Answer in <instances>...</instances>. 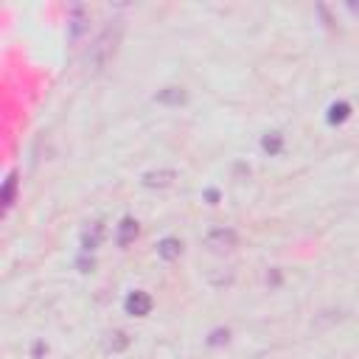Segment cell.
<instances>
[{
  "label": "cell",
  "mask_w": 359,
  "mask_h": 359,
  "mask_svg": "<svg viewBox=\"0 0 359 359\" xmlns=\"http://www.w3.org/2000/svg\"><path fill=\"white\" fill-rule=\"evenodd\" d=\"M121 31H123L121 20H112V22H107V25L98 31V36L93 39L90 50H87V65H90L93 70H104L107 62L115 56L118 42H121Z\"/></svg>",
  "instance_id": "obj_1"
},
{
  "label": "cell",
  "mask_w": 359,
  "mask_h": 359,
  "mask_svg": "<svg viewBox=\"0 0 359 359\" xmlns=\"http://www.w3.org/2000/svg\"><path fill=\"white\" fill-rule=\"evenodd\" d=\"M205 247L210 252H219V255L222 252H230V250L238 247V233L233 227H216V230H210L205 236Z\"/></svg>",
  "instance_id": "obj_2"
},
{
  "label": "cell",
  "mask_w": 359,
  "mask_h": 359,
  "mask_svg": "<svg viewBox=\"0 0 359 359\" xmlns=\"http://www.w3.org/2000/svg\"><path fill=\"white\" fill-rule=\"evenodd\" d=\"M151 306H154L151 294H149V292H140V289L129 292L126 300H123V309H126V314H132V317H146V314L151 311Z\"/></svg>",
  "instance_id": "obj_3"
},
{
  "label": "cell",
  "mask_w": 359,
  "mask_h": 359,
  "mask_svg": "<svg viewBox=\"0 0 359 359\" xmlns=\"http://www.w3.org/2000/svg\"><path fill=\"white\" fill-rule=\"evenodd\" d=\"M174 180H177L174 168H160V171H146L143 174V185L146 188H168Z\"/></svg>",
  "instance_id": "obj_4"
},
{
  "label": "cell",
  "mask_w": 359,
  "mask_h": 359,
  "mask_svg": "<svg viewBox=\"0 0 359 359\" xmlns=\"http://www.w3.org/2000/svg\"><path fill=\"white\" fill-rule=\"evenodd\" d=\"M137 222L132 219V216H126V219H121V224H118V233H115V241H118V247H129L135 238H137Z\"/></svg>",
  "instance_id": "obj_5"
},
{
  "label": "cell",
  "mask_w": 359,
  "mask_h": 359,
  "mask_svg": "<svg viewBox=\"0 0 359 359\" xmlns=\"http://www.w3.org/2000/svg\"><path fill=\"white\" fill-rule=\"evenodd\" d=\"M101 238H104V224L101 222H93L90 230H84V236H81V250L84 252H93L101 244Z\"/></svg>",
  "instance_id": "obj_6"
},
{
  "label": "cell",
  "mask_w": 359,
  "mask_h": 359,
  "mask_svg": "<svg viewBox=\"0 0 359 359\" xmlns=\"http://www.w3.org/2000/svg\"><path fill=\"white\" fill-rule=\"evenodd\" d=\"M157 255L163 258V261H177L180 255H182V241L180 238H163L160 244H157Z\"/></svg>",
  "instance_id": "obj_7"
},
{
  "label": "cell",
  "mask_w": 359,
  "mask_h": 359,
  "mask_svg": "<svg viewBox=\"0 0 359 359\" xmlns=\"http://www.w3.org/2000/svg\"><path fill=\"white\" fill-rule=\"evenodd\" d=\"M154 101L157 104H168V107H180V104H185V90L182 87H165V90H160L154 95Z\"/></svg>",
  "instance_id": "obj_8"
},
{
  "label": "cell",
  "mask_w": 359,
  "mask_h": 359,
  "mask_svg": "<svg viewBox=\"0 0 359 359\" xmlns=\"http://www.w3.org/2000/svg\"><path fill=\"white\" fill-rule=\"evenodd\" d=\"M84 20H87L84 8H81V6H73V8H70V39H73V42L84 34V28H87V22H84Z\"/></svg>",
  "instance_id": "obj_9"
},
{
  "label": "cell",
  "mask_w": 359,
  "mask_h": 359,
  "mask_svg": "<svg viewBox=\"0 0 359 359\" xmlns=\"http://www.w3.org/2000/svg\"><path fill=\"white\" fill-rule=\"evenodd\" d=\"M14 196H17V174H8L6 182H3V191H0V202H3V213L11 210L14 205Z\"/></svg>",
  "instance_id": "obj_10"
},
{
  "label": "cell",
  "mask_w": 359,
  "mask_h": 359,
  "mask_svg": "<svg viewBox=\"0 0 359 359\" xmlns=\"http://www.w3.org/2000/svg\"><path fill=\"white\" fill-rule=\"evenodd\" d=\"M325 118H328V123H331V126L345 123V121L351 118V104H348V101H337V104H331Z\"/></svg>",
  "instance_id": "obj_11"
},
{
  "label": "cell",
  "mask_w": 359,
  "mask_h": 359,
  "mask_svg": "<svg viewBox=\"0 0 359 359\" xmlns=\"http://www.w3.org/2000/svg\"><path fill=\"white\" fill-rule=\"evenodd\" d=\"M261 149H264L266 154H278V151L283 149V135H280V132H269V135H264Z\"/></svg>",
  "instance_id": "obj_12"
},
{
  "label": "cell",
  "mask_w": 359,
  "mask_h": 359,
  "mask_svg": "<svg viewBox=\"0 0 359 359\" xmlns=\"http://www.w3.org/2000/svg\"><path fill=\"white\" fill-rule=\"evenodd\" d=\"M126 345H129V337H126L123 331H112V334H107V351L118 353V351H123Z\"/></svg>",
  "instance_id": "obj_13"
},
{
  "label": "cell",
  "mask_w": 359,
  "mask_h": 359,
  "mask_svg": "<svg viewBox=\"0 0 359 359\" xmlns=\"http://www.w3.org/2000/svg\"><path fill=\"white\" fill-rule=\"evenodd\" d=\"M227 337H230V331H227V328H216V331L210 334V339H208V342H210V345H222V342H227Z\"/></svg>",
  "instance_id": "obj_14"
},
{
  "label": "cell",
  "mask_w": 359,
  "mask_h": 359,
  "mask_svg": "<svg viewBox=\"0 0 359 359\" xmlns=\"http://www.w3.org/2000/svg\"><path fill=\"white\" fill-rule=\"evenodd\" d=\"M205 196H208V202H210V205H216V202H219V194H216V191H213V188H210V191H208V194H205Z\"/></svg>",
  "instance_id": "obj_15"
}]
</instances>
